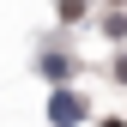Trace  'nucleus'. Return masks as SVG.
I'll list each match as a JSON object with an SVG mask.
<instances>
[{
	"label": "nucleus",
	"instance_id": "obj_1",
	"mask_svg": "<svg viewBox=\"0 0 127 127\" xmlns=\"http://www.w3.org/2000/svg\"><path fill=\"white\" fill-rule=\"evenodd\" d=\"M79 115H85V109H79V97H67V91H55V103H49V121H55V127H73Z\"/></svg>",
	"mask_w": 127,
	"mask_h": 127
},
{
	"label": "nucleus",
	"instance_id": "obj_2",
	"mask_svg": "<svg viewBox=\"0 0 127 127\" xmlns=\"http://www.w3.org/2000/svg\"><path fill=\"white\" fill-rule=\"evenodd\" d=\"M103 127H121V121H103Z\"/></svg>",
	"mask_w": 127,
	"mask_h": 127
}]
</instances>
